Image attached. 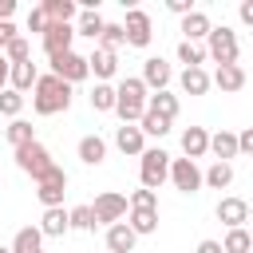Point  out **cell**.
<instances>
[{"label": "cell", "instance_id": "6da1fadb", "mask_svg": "<svg viewBox=\"0 0 253 253\" xmlns=\"http://www.w3.org/2000/svg\"><path fill=\"white\" fill-rule=\"evenodd\" d=\"M67 107H71V87L63 79H55L51 71L40 75L32 87V111L36 115H63Z\"/></svg>", "mask_w": 253, "mask_h": 253}, {"label": "cell", "instance_id": "7a4b0ae2", "mask_svg": "<svg viewBox=\"0 0 253 253\" xmlns=\"http://www.w3.org/2000/svg\"><path fill=\"white\" fill-rule=\"evenodd\" d=\"M237 55H241V47H237V32L233 28H210V36H206V59H213L217 67H229V63H237Z\"/></svg>", "mask_w": 253, "mask_h": 253}, {"label": "cell", "instance_id": "3957f363", "mask_svg": "<svg viewBox=\"0 0 253 253\" xmlns=\"http://www.w3.org/2000/svg\"><path fill=\"white\" fill-rule=\"evenodd\" d=\"M166 174H170V154H166L162 146H146V150L138 154V178H142V190H154V194H158V186L166 182Z\"/></svg>", "mask_w": 253, "mask_h": 253}, {"label": "cell", "instance_id": "277c9868", "mask_svg": "<svg viewBox=\"0 0 253 253\" xmlns=\"http://www.w3.org/2000/svg\"><path fill=\"white\" fill-rule=\"evenodd\" d=\"M63 194H67V170L63 166H47L40 178H36V198L43 210L51 206H63Z\"/></svg>", "mask_w": 253, "mask_h": 253}, {"label": "cell", "instance_id": "5b68a950", "mask_svg": "<svg viewBox=\"0 0 253 253\" xmlns=\"http://www.w3.org/2000/svg\"><path fill=\"white\" fill-rule=\"evenodd\" d=\"M87 210H91V221H95V225H115V221L126 217V198H123L119 190H103Z\"/></svg>", "mask_w": 253, "mask_h": 253}, {"label": "cell", "instance_id": "8992f818", "mask_svg": "<svg viewBox=\"0 0 253 253\" xmlns=\"http://www.w3.org/2000/svg\"><path fill=\"white\" fill-rule=\"evenodd\" d=\"M123 40H126V47H150V40H154V24H150V16H146L138 4H134V8H126Z\"/></svg>", "mask_w": 253, "mask_h": 253}, {"label": "cell", "instance_id": "52a82bcc", "mask_svg": "<svg viewBox=\"0 0 253 253\" xmlns=\"http://www.w3.org/2000/svg\"><path fill=\"white\" fill-rule=\"evenodd\" d=\"M16 166H20V170H24V174L36 182V178H40L47 166H55V158H51V150H47V146L36 138V142H28V146H16Z\"/></svg>", "mask_w": 253, "mask_h": 253}, {"label": "cell", "instance_id": "ba28073f", "mask_svg": "<svg viewBox=\"0 0 253 253\" xmlns=\"http://www.w3.org/2000/svg\"><path fill=\"white\" fill-rule=\"evenodd\" d=\"M51 75H55V79H63L67 87H75V83L91 79V75H87V55H79L75 47H71V51H63V55H51Z\"/></svg>", "mask_w": 253, "mask_h": 253}, {"label": "cell", "instance_id": "9c48e42d", "mask_svg": "<svg viewBox=\"0 0 253 253\" xmlns=\"http://www.w3.org/2000/svg\"><path fill=\"white\" fill-rule=\"evenodd\" d=\"M138 79H142V87L154 95V91H166V87H170L174 67H170L162 55H146V59H142V75H138Z\"/></svg>", "mask_w": 253, "mask_h": 253}, {"label": "cell", "instance_id": "30bf717a", "mask_svg": "<svg viewBox=\"0 0 253 253\" xmlns=\"http://www.w3.org/2000/svg\"><path fill=\"white\" fill-rule=\"evenodd\" d=\"M170 182H174V190H182V194H198L202 190V170H198V162H190V158H170V174H166Z\"/></svg>", "mask_w": 253, "mask_h": 253}, {"label": "cell", "instance_id": "8fae6325", "mask_svg": "<svg viewBox=\"0 0 253 253\" xmlns=\"http://www.w3.org/2000/svg\"><path fill=\"white\" fill-rule=\"evenodd\" d=\"M40 40H43V51H47V59H51V55H63V51H71L75 28H71V24H47V32H43Z\"/></svg>", "mask_w": 253, "mask_h": 253}, {"label": "cell", "instance_id": "7c38bea8", "mask_svg": "<svg viewBox=\"0 0 253 253\" xmlns=\"http://www.w3.org/2000/svg\"><path fill=\"white\" fill-rule=\"evenodd\" d=\"M213 213H217V221H225V229H241L249 221V202L245 198H221Z\"/></svg>", "mask_w": 253, "mask_h": 253}, {"label": "cell", "instance_id": "4fadbf2b", "mask_svg": "<svg viewBox=\"0 0 253 253\" xmlns=\"http://www.w3.org/2000/svg\"><path fill=\"white\" fill-rule=\"evenodd\" d=\"M206 154H210V130H206V126H186V130H182V158L198 162V158H206Z\"/></svg>", "mask_w": 253, "mask_h": 253}, {"label": "cell", "instance_id": "5bb4252c", "mask_svg": "<svg viewBox=\"0 0 253 253\" xmlns=\"http://www.w3.org/2000/svg\"><path fill=\"white\" fill-rule=\"evenodd\" d=\"M115 71H119V55H115V51L95 47V51L87 55V75H95V83H107Z\"/></svg>", "mask_w": 253, "mask_h": 253}, {"label": "cell", "instance_id": "9a60e30c", "mask_svg": "<svg viewBox=\"0 0 253 253\" xmlns=\"http://www.w3.org/2000/svg\"><path fill=\"white\" fill-rule=\"evenodd\" d=\"M75 154H79L83 166H103L107 162V138L103 134H83L79 146H75Z\"/></svg>", "mask_w": 253, "mask_h": 253}, {"label": "cell", "instance_id": "2e32d148", "mask_svg": "<svg viewBox=\"0 0 253 253\" xmlns=\"http://www.w3.org/2000/svg\"><path fill=\"white\" fill-rule=\"evenodd\" d=\"M210 28H213V24H210V16H206L202 8H194V12L182 16V40H186V43H202V40L210 36Z\"/></svg>", "mask_w": 253, "mask_h": 253}, {"label": "cell", "instance_id": "e0dca14e", "mask_svg": "<svg viewBox=\"0 0 253 253\" xmlns=\"http://www.w3.org/2000/svg\"><path fill=\"white\" fill-rule=\"evenodd\" d=\"M36 79H40V67H36L32 59L12 63V67H8V87H12V91H20V95H24V91H32V87H36Z\"/></svg>", "mask_w": 253, "mask_h": 253}, {"label": "cell", "instance_id": "ac0fdd59", "mask_svg": "<svg viewBox=\"0 0 253 253\" xmlns=\"http://www.w3.org/2000/svg\"><path fill=\"white\" fill-rule=\"evenodd\" d=\"M40 237H63V233H71V225H67V210L63 206H51V210H43V217H40Z\"/></svg>", "mask_w": 253, "mask_h": 253}, {"label": "cell", "instance_id": "d6986e66", "mask_svg": "<svg viewBox=\"0 0 253 253\" xmlns=\"http://www.w3.org/2000/svg\"><path fill=\"white\" fill-rule=\"evenodd\" d=\"M115 146L123 150V154H130V158H138L142 150H146V138H142V130L138 126H115Z\"/></svg>", "mask_w": 253, "mask_h": 253}, {"label": "cell", "instance_id": "ffe728a7", "mask_svg": "<svg viewBox=\"0 0 253 253\" xmlns=\"http://www.w3.org/2000/svg\"><path fill=\"white\" fill-rule=\"evenodd\" d=\"M126 229H130L134 237L158 233V210H126Z\"/></svg>", "mask_w": 253, "mask_h": 253}, {"label": "cell", "instance_id": "44dd1931", "mask_svg": "<svg viewBox=\"0 0 253 253\" xmlns=\"http://www.w3.org/2000/svg\"><path fill=\"white\" fill-rule=\"evenodd\" d=\"M210 83H217L225 95H233V91H241L245 87V67L241 63H229V67H217L213 75H210Z\"/></svg>", "mask_w": 253, "mask_h": 253}, {"label": "cell", "instance_id": "7402d4cb", "mask_svg": "<svg viewBox=\"0 0 253 253\" xmlns=\"http://www.w3.org/2000/svg\"><path fill=\"white\" fill-rule=\"evenodd\" d=\"M146 87H142V79L138 75H126V79H119V87H115V99L119 103H134V107H146Z\"/></svg>", "mask_w": 253, "mask_h": 253}, {"label": "cell", "instance_id": "603a6c76", "mask_svg": "<svg viewBox=\"0 0 253 253\" xmlns=\"http://www.w3.org/2000/svg\"><path fill=\"white\" fill-rule=\"evenodd\" d=\"M40 12L47 16V24H71L75 12H79V4H75V0H43Z\"/></svg>", "mask_w": 253, "mask_h": 253}, {"label": "cell", "instance_id": "cb8c5ba5", "mask_svg": "<svg viewBox=\"0 0 253 253\" xmlns=\"http://www.w3.org/2000/svg\"><path fill=\"white\" fill-rule=\"evenodd\" d=\"M210 154H213V162H229V158H237V134H233V130H217V134H210Z\"/></svg>", "mask_w": 253, "mask_h": 253}, {"label": "cell", "instance_id": "d4e9b609", "mask_svg": "<svg viewBox=\"0 0 253 253\" xmlns=\"http://www.w3.org/2000/svg\"><path fill=\"white\" fill-rule=\"evenodd\" d=\"M103 241H107V249H111V253H130L138 237L126 229V221H115V225H107V237H103Z\"/></svg>", "mask_w": 253, "mask_h": 253}, {"label": "cell", "instance_id": "484cf974", "mask_svg": "<svg viewBox=\"0 0 253 253\" xmlns=\"http://www.w3.org/2000/svg\"><path fill=\"white\" fill-rule=\"evenodd\" d=\"M178 87H182L186 95H206V91H210V71H206V67H186V71L178 75Z\"/></svg>", "mask_w": 253, "mask_h": 253}, {"label": "cell", "instance_id": "4316f807", "mask_svg": "<svg viewBox=\"0 0 253 253\" xmlns=\"http://www.w3.org/2000/svg\"><path fill=\"white\" fill-rule=\"evenodd\" d=\"M8 249L12 253H43V237H40L36 225H24V229H16V237H12Z\"/></svg>", "mask_w": 253, "mask_h": 253}, {"label": "cell", "instance_id": "83f0119b", "mask_svg": "<svg viewBox=\"0 0 253 253\" xmlns=\"http://www.w3.org/2000/svg\"><path fill=\"white\" fill-rule=\"evenodd\" d=\"M103 24H107V20H103L99 12H83V8H79V12H75V20H71V28H75V36H87V40H99V32H103Z\"/></svg>", "mask_w": 253, "mask_h": 253}, {"label": "cell", "instance_id": "f1b7e54d", "mask_svg": "<svg viewBox=\"0 0 253 253\" xmlns=\"http://www.w3.org/2000/svg\"><path fill=\"white\" fill-rule=\"evenodd\" d=\"M146 111H154V115H162V119H178V95H170V91H154V95H146Z\"/></svg>", "mask_w": 253, "mask_h": 253}, {"label": "cell", "instance_id": "f546056e", "mask_svg": "<svg viewBox=\"0 0 253 253\" xmlns=\"http://www.w3.org/2000/svg\"><path fill=\"white\" fill-rule=\"evenodd\" d=\"M202 186H210V190L233 186V162H213L210 170H202Z\"/></svg>", "mask_w": 253, "mask_h": 253}, {"label": "cell", "instance_id": "4dcf8cb0", "mask_svg": "<svg viewBox=\"0 0 253 253\" xmlns=\"http://www.w3.org/2000/svg\"><path fill=\"white\" fill-rule=\"evenodd\" d=\"M4 138H8V142H12V150H16V146L36 142V130H32V123H28V119H12V123L4 126Z\"/></svg>", "mask_w": 253, "mask_h": 253}, {"label": "cell", "instance_id": "1f68e13d", "mask_svg": "<svg viewBox=\"0 0 253 253\" xmlns=\"http://www.w3.org/2000/svg\"><path fill=\"white\" fill-rule=\"evenodd\" d=\"M217 245H221V253H249V249H253V237H249V229L241 225V229H225V237H221Z\"/></svg>", "mask_w": 253, "mask_h": 253}, {"label": "cell", "instance_id": "d6a6232c", "mask_svg": "<svg viewBox=\"0 0 253 253\" xmlns=\"http://www.w3.org/2000/svg\"><path fill=\"white\" fill-rule=\"evenodd\" d=\"M138 130H142V138H162V134H170V119H162V115H154V111H142Z\"/></svg>", "mask_w": 253, "mask_h": 253}, {"label": "cell", "instance_id": "836d02e7", "mask_svg": "<svg viewBox=\"0 0 253 253\" xmlns=\"http://www.w3.org/2000/svg\"><path fill=\"white\" fill-rule=\"evenodd\" d=\"M126 40H123V24H103V32H99V40H95V47H103V51H119Z\"/></svg>", "mask_w": 253, "mask_h": 253}, {"label": "cell", "instance_id": "e575fe53", "mask_svg": "<svg viewBox=\"0 0 253 253\" xmlns=\"http://www.w3.org/2000/svg\"><path fill=\"white\" fill-rule=\"evenodd\" d=\"M0 55H4L8 63H24V59H32V43H28L24 36H16V40H8V43L0 47Z\"/></svg>", "mask_w": 253, "mask_h": 253}, {"label": "cell", "instance_id": "d590c367", "mask_svg": "<svg viewBox=\"0 0 253 253\" xmlns=\"http://www.w3.org/2000/svg\"><path fill=\"white\" fill-rule=\"evenodd\" d=\"M87 99H91V111H115V87L111 83H95Z\"/></svg>", "mask_w": 253, "mask_h": 253}, {"label": "cell", "instance_id": "8d00e7d4", "mask_svg": "<svg viewBox=\"0 0 253 253\" xmlns=\"http://www.w3.org/2000/svg\"><path fill=\"white\" fill-rule=\"evenodd\" d=\"M178 63H186V67H202L206 63V47L202 43H178Z\"/></svg>", "mask_w": 253, "mask_h": 253}, {"label": "cell", "instance_id": "74e56055", "mask_svg": "<svg viewBox=\"0 0 253 253\" xmlns=\"http://www.w3.org/2000/svg\"><path fill=\"white\" fill-rule=\"evenodd\" d=\"M67 225H71L75 233H95V221H91V210H87V206L67 210Z\"/></svg>", "mask_w": 253, "mask_h": 253}, {"label": "cell", "instance_id": "f35d334b", "mask_svg": "<svg viewBox=\"0 0 253 253\" xmlns=\"http://www.w3.org/2000/svg\"><path fill=\"white\" fill-rule=\"evenodd\" d=\"M20 111H24V95H20V91H12V87H4V91H0V115L20 119Z\"/></svg>", "mask_w": 253, "mask_h": 253}, {"label": "cell", "instance_id": "ab89813d", "mask_svg": "<svg viewBox=\"0 0 253 253\" xmlns=\"http://www.w3.org/2000/svg\"><path fill=\"white\" fill-rule=\"evenodd\" d=\"M126 210H158V194L154 190H130Z\"/></svg>", "mask_w": 253, "mask_h": 253}, {"label": "cell", "instance_id": "60d3db41", "mask_svg": "<svg viewBox=\"0 0 253 253\" xmlns=\"http://www.w3.org/2000/svg\"><path fill=\"white\" fill-rule=\"evenodd\" d=\"M28 32H36V36H43V32H47V16L40 12V4L28 12Z\"/></svg>", "mask_w": 253, "mask_h": 253}, {"label": "cell", "instance_id": "b9f144b4", "mask_svg": "<svg viewBox=\"0 0 253 253\" xmlns=\"http://www.w3.org/2000/svg\"><path fill=\"white\" fill-rule=\"evenodd\" d=\"M237 154H253V126H245L237 134Z\"/></svg>", "mask_w": 253, "mask_h": 253}, {"label": "cell", "instance_id": "7bdbcfd3", "mask_svg": "<svg viewBox=\"0 0 253 253\" xmlns=\"http://www.w3.org/2000/svg\"><path fill=\"white\" fill-rule=\"evenodd\" d=\"M16 36H20V32H16V24H12V20H0V47H4L8 40H16Z\"/></svg>", "mask_w": 253, "mask_h": 253}, {"label": "cell", "instance_id": "ee69618b", "mask_svg": "<svg viewBox=\"0 0 253 253\" xmlns=\"http://www.w3.org/2000/svg\"><path fill=\"white\" fill-rule=\"evenodd\" d=\"M166 8H170L174 16H186V12H194V4H190V0H166Z\"/></svg>", "mask_w": 253, "mask_h": 253}, {"label": "cell", "instance_id": "f6af8a7d", "mask_svg": "<svg viewBox=\"0 0 253 253\" xmlns=\"http://www.w3.org/2000/svg\"><path fill=\"white\" fill-rule=\"evenodd\" d=\"M237 16H241V24H253V0H241Z\"/></svg>", "mask_w": 253, "mask_h": 253}, {"label": "cell", "instance_id": "bcb514c9", "mask_svg": "<svg viewBox=\"0 0 253 253\" xmlns=\"http://www.w3.org/2000/svg\"><path fill=\"white\" fill-rule=\"evenodd\" d=\"M194 253H221V245L213 241V237H206V241H198V249Z\"/></svg>", "mask_w": 253, "mask_h": 253}, {"label": "cell", "instance_id": "7dc6e473", "mask_svg": "<svg viewBox=\"0 0 253 253\" xmlns=\"http://www.w3.org/2000/svg\"><path fill=\"white\" fill-rule=\"evenodd\" d=\"M12 12H16V0H0V20H12Z\"/></svg>", "mask_w": 253, "mask_h": 253}, {"label": "cell", "instance_id": "c3c4849f", "mask_svg": "<svg viewBox=\"0 0 253 253\" xmlns=\"http://www.w3.org/2000/svg\"><path fill=\"white\" fill-rule=\"evenodd\" d=\"M8 67H12V63H8V59H4V55H0V91H4V87H8Z\"/></svg>", "mask_w": 253, "mask_h": 253}, {"label": "cell", "instance_id": "681fc988", "mask_svg": "<svg viewBox=\"0 0 253 253\" xmlns=\"http://www.w3.org/2000/svg\"><path fill=\"white\" fill-rule=\"evenodd\" d=\"M0 253H12V249H8V245H0Z\"/></svg>", "mask_w": 253, "mask_h": 253}]
</instances>
